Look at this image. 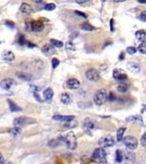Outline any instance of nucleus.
I'll return each mask as SVG.
<instances>
[{
  "instance_id": "43",
  "label": "nucleus",
  "mask_w": 146,
  "mask_h": 164,
  "mask_svg": "<svg viewBox=\"0 0 146 164\" xmlns=\"http://www.w3.org/2000/svg\"><path fill=\"white\" fill-rule=\"evenodd\" d=\"M71 122H72V121H69V122H65V124L63 125V127H64V128H73V127H75L76 126V123L72 124Z\"/></svg>"
},
{
  "instance_id": "46",
  "label": "nucleus",
  "mask_w": 146,
  "mask_h": 164,
  "mask_svg": "<svg viewBox=\"0 0 146 164\" xmlns=\"http://www.w3.org/2000/svg\"><path fill=\"white\" fill-rule=\"evenodd\" d=\"M109 23H110V31L114 32V20L111 19L110 22H109Z\"/></svg>"
},
{
  "instance_id": "7",
  "label": "nucleus",
  "mask_w": 146,
  "mask_h": 164,
  "mask_svg": "<svg viewBox=\"0 0 146 164\" xmlns=\"http://www.w3.org/2000/svg\"><path fill=\"white\" fill-rule=\"evenodd\" d=\"M13 123H14V126L22 127L30 123H35V120H33L31 118H27V117H20V118H15Z\"/></svg>"
},
{
  "instance_id": "11",
  "label": "nucleus",
  "mask_w": 146,
  "mask_h": 164,
  "mask_svg": "<svg viewBox=\"0 0 146 164\" xmlns=\"http://www.w3.org/2000/svg\"><path fill=\"white\" fill-rule=\"evenodd\" d=\"M127 69L130 73H133V74H138V73L141 71L140 65H139L138 63L133 62V61H130L127 63Z\"/></svg>"
},
{
  "instance_id": "41",
  "label": "nucleus",
  "mask_w": 146,
  "mask_h": 164,
  "mask_svg": "<svg viewBox=\"0 0 146 164\" xmlns=\"http://www.w3.org/2000/svg\"><path fill=\"white\" fill-rule=\"evenodd\" d=\"M140 144L142 147L146 148V132L144 133L143 135L141 136V139H140Z\"/></svg>"
},
{
  "instance_id": "49",
  "label": "nucleus",
  "mask_w": 146,
  "mask_h": 164,
  "mask_svg": "<svg viewBox=\"0 0 146 164\" xmlns=\"http://www.w3.org/2000/svg\"><path fill=\"white\" fill-rule=\"evenodd\" d=\"M114 2H117V3H121V2H125L126 0H113Z\"/></svg>"
},
{
  "instance_id": "25",
  "label": "nucleus",
  "mask_w": 146,
  "mask_h": 164,
  "mask_svg": "<svg viewBox=\"0 0 146 164\" xmlns=\"http://www.w3.org/2000/svg\"><path fill=\"white\" fill-rule=\"evenodd\" d=\"M17 76L21 79V80H23V81H26V82H28V81H30L32 79L31 75L28 74V73H26V72L17 73Z\"/></svg>"
},
{
  "instance_id": "18",
  "label": "nucleus",
  "mask_w": 146,
  "mask_h": 164,
  "mask_svg": "<svg viewBox=\"0 0 146 164\" xmlns=\"http://www.w3.org/2000/svg\"><path fill=\"white\" fill-rule=\"evenodd\" d=\"M21 13L23 15H30L32 13V8L30 7V5H28L27 3H23L20 7Z\"/></svg>"
},
{
  "instance_id": "5",
  "label": "nucleus",
  "mask_w": 146,
  "mask_h": 164,
  "mask_svg": "<svg viewBox=\"0 0 146 164\" xmlns=\"http://www.w3.org/2000/svg\"><path fill=\"white\" fill-rule=\"evenodd\" d=\"M123 141H124V145L126 146V148L130 151L135 150L138 146L137 139L135 137H133V136H130V135L126 136V137L123 139Z\"/></svg>"
},
{
  "instance_id": "40",
  "label": "nucleus",
  "mask_w": 146,
  "mask_h": 164,
  "mask_svg": "<svg viewBox=\"0 0 146 164\" xmlns=\"http://www.w3.org/2000/svg\"><path fill=\"white\" fill-rule=\"evenodd\" d=\"M138 19L141 20V22H144L146 23V11H143V12H141L140 15L138 16Z\"/></svg>"
},
{
  "instance_id": "12",
  "label": "nucleus",
  "mask_w": 146,
  "mask_h": 164,
  "mask_svg": "<svg viewBox=\"0 0 146 164\" xmlns=\"http://www.w3.org/2000/svg\"><path fill=\"white\" fill-rule=\"evenodd\" d=\"M66 87L68 89H78L80 87V82L75 78H70L66 82Z\"/></svg>"
},
{
  "instance_id": "31",
  "label": "nucleus",
  "mask_w": 146,
  "mask_h": 164,
  "mask_svg": "<svg viewBox=\"0 0 146 164\" xmlns=\"http://www.w3.org/2000/svg\"><path fill=\"white\" fill-rule=\"evenodd\" d=\"M50 43H51V45H53L55 48H62V46H63L62 42L57 40V39H51Z\"/></svg>"
},
{
  "instance_id": "47",
  "label": "nucleus",
  "mask_w": 146,
  "mask_h": 164,
  "mask_svg": "<svg viewBox=\"0 0 146 164\" xmlns=\"http://www.w3.org/2000/svg\"><path fill=\"white\" fill-rule=\"evenodd\" d=\"M33 96L35 97V99L37 100V101H39V102H43V100L41 99V97H40V95H39L38 93H35V94H33Z\"/></svg>"
},
{
  "instance_id": "48",
  "label": "nucleus",
  "mask_w": 146,
  "mask_h": 164,
  "mask_svg": "<svg viewBox=\"0 0 146 164\" xmlns=\"http://www.w3.org/2000/svg\"><path fill=\"white\" fill-rule=\"evenodd\" d=\"M75 1L76 3H78V4H84V3L90 1V0H75Z\"/></svg>"
},
{
  "instance_id": "42",
  "label": "nucleus",
  "mask_w": 146,
  "mask_h": 164,
  "mask_svg": "<svg viewBox=\"0 0 146 164\" xmlns=\"http://www.w3.org/2000/svg\"><path fill=\"white\" fill-rule=\"evenodd\" d=\"M74 13L77 15V16H79V17H81V18H83V19H87V15L85 14V13H83V12H81V11H75Z\"/></svg>"
},
{
  "instance_id": "22",
  "label": "nucleus",
  "mask_w": 146,
  "mask_h": 164,
  "mask_svg": "<svg viewBox=\"0 0 146 164\" xmlns=\"http://www.w3.org/2000/svg\"><path fill=\"white\" fill-rule=\"evenodd\" d=\"M21 132H22V128L18 126H14V127H12L11 129H9V133H10V135L14 138L18 137V136L21 134Z\"/></svg>"
},
{
  "instance_id": "45",
  "label": "nucleus",
  "mask_w": 146,
  "mask_h": 164,
  "mask_svg": "<svg viewBox=\"0 0 146 164\" xmlns=\"http://www.w3.org/2000/svg\"><path fill=\"white\" fill-rule=\"evenodd\" d=\"M0 164H10L8 161H6L4 156H3L1 153H0Z\"/></svg>"
},
{
  "instance_id": "3",
  "label": "nucleus",
  "mask_w": 146,
  "mask_h": 164,
  "mask_svg": "<svg viewBox=\"0 0 146 164\" xmlns=\"http://www.w3.org/2000/svg\"><path fill=\"white\" fill-rule=\"evenodd\" d=\"M108 92L105 89H101L96 90V93L94 94V103L96 106H101L107 101Z\"/></svg>"
},
{
  "instance_id": "19",
  "label": "nucleus",
  "mask_w": 146,
  "mask_h": 164,
  "mask_svg": "<svg viewBox=\"0 0 146 164\" xmlns=\"http://www.w3.org/2000/svg\"><path fill=\"white\" fill-rule=\"evenodd\" d=\"M43 96H44V99L46 100V101L50 102L52 101V99H53V96H54V92L53 89H51V87H48L43 92Z\"/></svg>"
},
{
  "instance_id": "15",
  "label": "nucleus",
  "mask_w": 146,
  "mask_h": 164,
  "mask_svg": "<svg viewBox=\"0 0 146 164\" xmlns=\"http://www.w3.org/2000/svg\"><path fill=\"white\" fill-rule=\"evenodd\" d=\"M2 58L5 62H13L15 60V54L11 51H4L2 53Z\"/></svg>"
},
{
  "instance_id": "1",
  "label": "nucleus",
  "mask_w": 146,
  "mask_h": 164,
  "mask_svg": "<svg viewBox=\"0 0 146 164\" xmlns=\"http://www.w3.org/2000/svg\"><path fill=\"white\" fill-rule=\"evenodd\" d=\"M59 138L62 143H64L69 150L71 151L76 150V148H77V139H76V136L73 131L68 132L64 136H60Z\"/></svg>"
},
{
  "instance_id": "26",
  "label": "nucleus",
  "mask_w": 146,
  "mask_h": 164,
  "mask_svg": "<svg viewBox=\"0 0 146 164\" xmlns=\"http://www.w3.org/2000/svg\"><path fill=\"white\" fill-rule=\"evenodd\" d=\"M125 131H126V128H125V127H121V128H119V129L117 130L116 138H117V141H118V142L123 141L124 135H125Z\"/></svg>"
},
{
  "instance_id": "30",
  "label": "nucleus",
  "mask_w": 146,
  "mask_h": 164,
  "mask_svg": "<svg viewBox=\"0 0 146 164\" xmlns=\"http://www.w3.org/2000/svg\"><path fill=\"white\" fill-rule=\"evenodd\" d=\"M81 29L85 30V31H94L96 28L89 23H83L81 24Z\"/></svg>"
},
{
  "instance_id": "29",
  "label": "nucleus",
  "mask_w": 146,
  "mask_h": 164,
  "mask_svg": "<svg viewBox=\"0 0 146 164\" xmlns=\"http://www.w3.org/2000/svg\"><path fill=\"white\" fill-rule=\"evenodd\" d=\"M128 89H129V84H125L124 82H122V83L119 84V86L117 87V90L121 93H125L128 92Z\"/></svg>"
},
{
  "instance_id": "10",
  "label": "nucleus",
  "mask_w": 146,
  "mask_h": 164,
  "mask_svg": "<svg viewBox=\"0 0 146 164\" xmlns=\"http://www.w3.org/2000/svg\"><path fill=\"white\" fill-rule=\"evenodd\" d=\"M113 78L116 81L122 83V82H125L127 80L128 76L126 73H125L123 70H121V69H115V70L113 71Z\"/></svg>"
},
{
  "instance_id": "2",
  "label": "nucleus",
  "mask_w": 146,
  "mask_h": 164,
  "mask_svg": "<svg viewBox=\"0 0 146 164\" xmlns=\"http://www.w3.org/2000/svg\"><path fill=\"white\" fill-rule=\"evenodd\" d=\"M92 160L99 164H108L106 159V153L102 148H97L92 154Z\"/></svg>"
},
{
  "instance_id": "4",
  "label": "nucleus",
  "mask_w": 146,
  "mask_h": 164,
  "mask_svg": "<svg viewBox=\"0 0 146 164\" xmlns=\"http://www.w3.org/2000/svg\"><path fill=\"white\" fill-rule=\"evenodd\" d=\"M24 26L27 31L32 32H41L44 29V23L40 20H26Z\"/></svg>"
},
{
  "instance_id": "9",
  "label": "nucleus",
  "mask_w": 146,
  "mask_h": 164,
  "mask_svg": "<svg viewBox=\"0 0 146 164\" xmlns=\"http://www.w3.org/2000/svg\"><path fill=\"white\" fill-rule=\"evenodd\" d=\"M86 78L91 82H96L100 79V76H99V73L97 72L96 69L90 68L89 70H87L86 72Z\"/></svg>"
},
{
  "instance_id": "39",
  "label": "nucleus",
  "mask_w": 146,
  "mask_h": 164,
  "mask_svg": "<svg viewBox=\"0 0 146 164\" xmlns=\"http://www.w3.org/2000/svg\"><path fill=\"white\" fill-rule=\"evenodd\" d=\"M18 42H19V44L22 45V46H23V45L27 44L26 38H24V36H23V35H21L20 37H19V40H18Z\"/></svg>"
},
{
  "instance_id": "32",
  "label": "nucleus",
  "mask_w": 146,
  "mask_h": 164,
  "mask_svg": "<svg viewBox=\"0 0 146 164\" xmlns=\"http://www.w3.org/2000/svg\"><path fill=\"white\" fill-rule=\"evenodd\" d=\"M40 90H41V87H40L34 86V84H30V86H29V92H31L32 94L39 93V92H40Z\"/></svg>"
},
{
  "instance_id": "8",
  "label": "nucleus",
  "mask_w": 146,
  "mask_h": 164,
  "mask_svg": "<svg viewBox=\"0 0 146 164\" xmlns=\"http://www.w3.org/2000/svg\"><path fill=\"white\" fill-rule=\"evenodd\" d=\"M15 84H16V81L11 78H6L0 82V87L5 90H10Z\"/></svg>"
},
{
  "instance_id": "35",
  "label": "nucleus",
  "mask_w": 146,
  "mask_h": 164,
  "mask_svg": "<svg viewBox=\"0 0 146 164\" xmlns=\"http://www.w3.org/2000/svg\"><path fill=\"white\" fill-rule=\"evenodd\" d=\"M126 51L129 54H135L136 51H137V49L135 48V47H128L126 49Z\"/></svg>"
},
{
  "instance_id": "33",
  "label": "nucleus",
  "mask_w": 146,
  "mask_h": 164,
  "mask_svg": "<svg viewBox=\"0 0 146 164\" xmlns=\"http://www.w3.org/2000/svg\"><path fill=\"white\" fill-rule=\"evenodd\" d=\"M56 4H54V3H49V4H46L45 5V7L44 9L46 11H49V12H51V11H54L55 9H56Z\"/></svg>"
},
{
  "instance_id": "13",
  "label": "nucleus",
  "mask_w": 146,
  "mask_h": 164,
  "mask_svg": "<svg viewBox=\"0 0 146 164\" xmlns=\"http://www.w3.org/2000/svg\"><path fill=\"white\" fill-rule=\"evenodd\" d=\"M42 53H43L45 56H53V54L56 53V50H55V47L53 46V45L51 44H46L44 45L43 47H42L41 49Z\"/></svg>"
},
{
  "instance_id": "21",
  "label": "nucleus",
  "mask_w": 146,
  "mask_h": 164,
  "mask_svg": "<svg viewBox=\"0 0 146 164\" xmlns=\"http://www.w3.org/2000/svg\"><path fill=\"white\" fill-rule=\"evenodd\" d=\"M7 102L9 104V108H10L11 112H21L22 111V108H21L19 105H17L14 101H12L11 99H8Z\"/></svg>"
},
{
  "instance_id": "54",
  "label": "nucleus",
  "mask_w": 146,
  "mask_h": 164,
  "mask_svg": "<svg viewBox=\"0 0 146 164\" xmlns=\"http://www.w3.org/2000/svg\"><path fill=\"white\" fill-rule=\"evenodd\" d=\"M145 110H146V107H145Z\"/></svg>"
},
{
  "instance_id": "17",
  "label": "nucleus",
  "mask_w": 146,
  "mask_h": 164,
  "mask_svg": "<svg viewBox=\"0 0 146 164\" xmlns=\"http://www.w3.org/2000/svg\"><path fill=\"white\" fill-rule=\"evenodd\" d=\"M72 100H73V96L69 93H62V95H60V102L64 105L71 104Z\"/></svg>"
},
{
  "instance_id": "51",
  "label": "nucleus",
  "mask_w": 146,
  "mask_h": 164,
  "mask_svg": "<svg viewBox=\"0 0 146 164\" xmlns=\"http://www.w3.org/2000/svg\"><path fill=\"white\" fill-rule=\"evenodd\" d=\"M139 3H142V4H146V0H137Z\"/></svg>"
},
{
  "instance_id": "52",
  "label": "nucleus",
  "mask_w": 146,
  "mask_h": 164,
  "mask_svg": "<svg viewBox=\"0 0 146 164\" xmlns=\"http://www.w3.org/2000/svg\"><path fill=\"white\" fill-rule=\"evenodd\" d=\"M119 58H120V60L124 59V53H122L120 54V57H119Z\"/></svg>"
},
{
  "instance_id": "36",
  "label": "nucleus",
  "mask_w": 146,
  "mask_h": 164,
  "mask_svg": "<svg viewBox=\"0 0 146 164\" xmlns=\"http://www.w3.org/2000/svg\"><path fill=\"white\" fill-rule=\"evenodd\" d=\"M65 47H66V50L67 51H75V46L73 45L72 42H67L65 45Z\"/></svg>"
},
{
  "instance_id": "24",
  "label": "nucleus",
  "mask_w": 146,
  "mask_h": 164,
  "mask_svg": "<svg viewBox=\"0 0 146 164\" xmlns=\"http://www.w3.org/2000/svg\"><path fill=\"white\" fill-rule=\"evenodd\" d=\"M135 37L140 42H144V40L146 39V31L143 29L138 30V31L135 32Z\"/></svg>"
},
{
  "instance_id": "6",
  "label": "nucleus",
  "mask_w": 146,
  "mask_h": 164,
  "mask_svg": "<svg viewBox=\"0 0 146 164\" xmlns=\"http://www.w3.org/2000/svg\"><path fill=\"white\" fill-rule=\"evenodd\" d=\"M115 145V140L111 135H106L103 137L99 138V146L100 148H111Z\"/></svg>"
},
{
  "instance_id": "44",
  "label": "nucleus",
  "mask_w": 146,
  "mask_h": 164,
  "mask_svg": "<svg viewBox=\"0 0 146 164\" xmlns=\"http://www.w3.org/2000/svg\"><path fill=\"white\" fill-rule=\"evenodd\" d=\"M5 24L8 27H10V28H14V27H15V23L13 22H11V20H7V22L5 23Z\"/></svg>"
},
{
  "instance_id": "34",
  "label": "nucleus",
  "mask_w": 146,
  "mask_h": 164,
  "mask_svg": "<svg viewBox=\"0 0 146 164\" xmlns=\"http://www.w3.org/2000/svg\"><path fill=\"white\" fill-rule=\"evenodd\" d=\"M137 51L142 54H146V43H141L137 48Z\"/></svg>"
},
{
  "instance_id": "38",
  "label": "nucleus",
  "mask_w": 146,
  "mask_h": 164,
  "mask_svg": "<svg viewBox=\"0 0 146 164\" xmlns=\"http://www.w3.org/2000/svg\"><path fill=\"white\" fill-rule=\"evenodd\" d=\"M116 99H117L116 96H115V94L113 92H109L108 96H107V100H109L110 102H114Z\"/></svg>"
},
{
  "instance_id": "23",
  "label": "nucleus",
  "mask_w": 146,
  "mask_h": 164,
  "mask_svg": "<svg viewBox=\"0 0 146 164\" xmlns=\"http://www.w3.org/2000/svg\"><path fill=\"white\" fill-rule=\"evenodd\" d=\"M83 127L86 130H93L96 128V123L90 120H86L83 123Z\"/></svg>"
},
{
  "instance_id": "20",
  "label": "nucleus",
  "mask_w": 146,
  "mask_h": 164,
  "mask_svg": "<svg viewBox=\"0 0 146 164\" xmlns=\"http://www.w3.org/2000/svg\"><path fill=\"white\" fill-rule=\"evenodd\" d=\"M126 120L128 121V122H136L139 124H143V120H142L141 116H139V115H135V116L127 118Z\"/></svg>"
},
{
  "instance_id": "37",
  "label": "nucleus",
  "mask_w": 146,
  "mask_h": 164,
  "mask_svg": "<svg viewBox=\"0 0 146 164\" xmlns=\"http://www.w3.org/2000/svg\"><path fill=\"white\" fill-rule=\"evenodd\" d=\"M60 65V60L57 58H53L52 59V67L54 69H56L57 66Z\"/></svg>"
},
{
  "instance_id": "53",
  "label": "nucleus",
  "mask_w": 146,
  "mask_h": 164,
  "mask_svg": "<svg viewBox=\"0 0 146 164\" xmlns=\"http://www.w3.org/2000/svg\"><path fill=\"white\" fill-rule=\"evenodd\" d=\"M31 1L35 2V3H40V2H42V0H31Z\"/></svg>"
},
{
  "instance_id": "27",
  "label": "nucleus",
  "mask_w": 146,
  "mask_h": 164,
  "mask_svg": "<svg viewBox=\"0 0 146 164\" xmlns=\"http://www.w3.org/2000/svg\"><path fill=\"white\" fill-rule=\"evenodd\" d=\"M62 144V142L60 140V138H57V139H53V140L49 141L48 146L50 148H57V147H59V146H60Z\"/></svg>"
},
{
  "instance_id": "28",
  "label": "nucleus",
  "mask_w": 146,
  "mask_h": 164,
  "mask_svg": "<svg viewBox=\"0 0 146 164\" xmlns=\"http://www.w3.org/2000/svg\"><path fill=\"white\" fill-rule=\"evenodd\" d=\"M115 160L118 163H122L124 160V153L121 150H117L115 153Z\"/></svg>"
},
{
  "instance_id": "14",
  "label": "nucleus",
  "mask_w": 146,
  "mask_h": 164,
  "mask_svg": "<svg viewBox=\"0 0 146 164\" xmlns=\"http://www.w3.org/2000/svg\"><path fill=\"white\" fill-rule=\"evenodd\" d=\"M54 120L57 121H62V122H69V121H72L75 118L74 116H62V115H55L53 116Z\"/></svg>"
},
{
  "instance_id": "50",
  "label": "nucleus",
  "mask_w": 146,
  "mask_h": 164,
  "mask_svg": "<svg viewBox=\"0 0 146 164\" xmlns=\"http://www.w3.org/2000/svg\"><path fill=\"white\" fill-rule=\"evenodd\" d=\"M27 46H28V48H34L35 46L33 44H30V43H27Z\"/></svg>"
},
{
  "instance_id": "16",
  "label": "nucleus",
  "mask_w": 146,
  "mask_h": 164,
  "mask_svg": "<svg viewBox=\"0 0 146 164\" xmlns=\"http://www.w3.org/2000/svg\"><path fill=\"white\" fill-rule=\"evenodd\" d=\"M124 159L129 163H133L135 161V154L133 151H126L124 153Z\"/></svg>"
}]
</instances>
